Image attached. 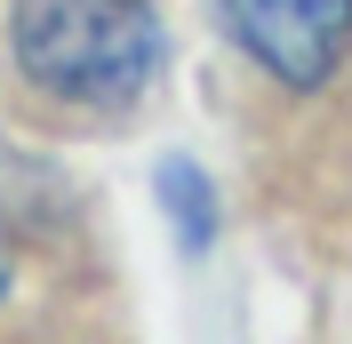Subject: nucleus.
I'll list each match as a JSON object with an SVG mask.
<instances>
[{"mask_svg":"<svg viewBox=\"0 0 352 344\" xmlns=\"http://www.w3.org/2000/svg\"><path fill=\"white\" fill-rule=\"evenodd\" d=\"M16 65L72 105H136L160 72V17L144 0H16Z\"/></svg>","mask_w":352,"mask_h":344,"instance_id":"1","label":"nucleus"},{"mask_svg":"<svg viewBox=\"0 0 352 344\" xmlns=\"http://www.w3.org/2000/svg\"><path fill=\"white\" fill-rule=\"evenodd\" d=\"M217 17L288 88H320L352 41V0H217Z\"/></svg>","mask_w":352,"mask_h":344,"instance_id":"2","label":"nucleus"},{"mask_svg":"<svg viewBox=\"0 0 352 344\" xmlns=\"http://www.w3.org/2000/svg\"><path fill=\"white\" fill-rule=\"evenodd\" d=\"M160 200H168V216H176V240H184V248H208V233H217L208 176L184 169V160H168V169H160Z\"/></svg>","mask_w":352,"mask_h":344,"instance_id":"3","label":"nucleus"},{"mask_svg":"<svg viewBox=\"0 0 352 344\" xmlns=\"http://www.w3.org/2000/svg\"><path fill=\"white\" fill-rule=\"evenodd\" d=\"M0 297H8V233H0Z\"/></svg>","mask_w":352,"mask_h":344,"instance_id":"4","label":"nucleus"}]
</instances>
